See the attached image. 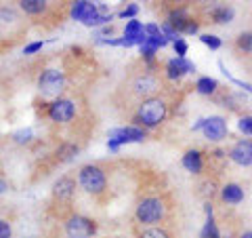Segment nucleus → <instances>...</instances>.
<instances>
[{
	"label": "nucleus",
	"instance_id": "f257e3e1",
	"mask_svg": "<svg viewBox=\"0 0 252 238\" xmlns=\"http://www.w3.org/2000/svg\"><path fill=\"white\" fill-rule=\"evenodd\" d=\"M154 72L156 70L145 68V70H141V72L132 74L128 80H124V84L120 86V93H124L126 101H130V99L137 101V108H139V104H143L145 99L156 97V93L160 91L162 82Z\"/></svg>",
	"mask_w": 252,
	"mask_h": 238
},
{
	"label": "nucleus",
	"instance_id": "f03ea898",
	"mask_svg": "<svg viewBox=\"0 0 252 238\" xmlns=\"http://www.w3.org/2000/svg\"><path fill=\"white\" fill-rule=\"evenodd\" d=\"M166 116H168L166 99L156 95V97H149L143 104H139V108L132 112V122L139 129H154V126L166 120Z\"/></svg>",
	"mask_w": 252,
	"mask_h": 238
},
{
	"label": "nucleus",
	"instance_id": "7ed1b4c3",
	"mask_svg": "<svg viewBox=\"0 0 252 238\" xmlns=\"http://www.w3.org/2000/svg\"><path fill=\"white\" fill-rule=\"evenodd\" d=\"M28 32V19L19 9L15 6L0 4V40L4 42H17Z\"/></svg>",
	"mask_w": 252,
	"mask_h": 238
},
{
	"label": "nucleus",
	"instance_id": "20e7f679",
	"mask_svg": "<svg viewBox=\"0 0 252 238\" xmlns=\"http://www.w3.org/2000/svg\"><path fill=\"white\" fill-rule=\"evenodd\" d=\"M168 202L162 196H145L143 200H139L135 209V217L139 224H162L168 217Z\"/></svg>",
	"mask_w": 252,
	"mask_h": 238
},
{
	"label": "nucleus",
	"instance_id": "39448f33",
	"mask_svg": "<svg viewBox=\"0 0 252 238\" xmlns=\"http://www.w3.org/2000/svg\"><path fill=\"white\" fill-rule=\"evenodd\" d=\"M78 184L82 186L84 192L93 196H101L107 190V175L99 164H84L78 171Z\"/></svg>",
	"mask_w": 252,
	"mask_h": 238
},
{
	"label": "nucleus",
	"instance_id": "423d86ee",
	"mask_svg": "<svg viewBox=\"0 0 252 238\" xmlns=\"http://www.w3.org/2000/svg\"><path fill=\"white\" fill-rule=\"evenodd\" d=\"M65 89V74L61 70H44L38 78V91L44 97H59Z\"/></svg>",
	"mask_w": 252,
	"mask_h": 238
},
{
	"label": "nucleus",
	"instance_id": "0eeeda50",
	"mask_svg": "<svg viewBox=\"0 0 252 238\" xmlns=\"http://www.w3.org/2000/svg\"><path fill=\"white\" fill-rule=\"evenodd\" d=\"M63 228H65L67 238H91L97 232V224L93 219L84 215H76V213H72V215L63 221Z\"/></svg>",
	"mask_w": 252,
	"mask_h": 238
},
{
	"label": "nucleus",
	"instance_id": "6e6552de",
	"mask_svg": "<svg viewBox=\"0 0 252 238\" xmlns=\"http://www.w3.org/2000/svg\"><path fill=\"white\" fill-rule=\"evenodd\" d=\"M145 129H139V126L130 124V126H122V129H114L109 131V141H107V148L116 152L120 144H130V141H143L145 139Z\"/></svg>",
	"mask_w": 252,
	"mask_h": 238
},
{
	"label": "nucleus",
	"instance_id": "1a4fd4ad",
	"mask_svg": "<svg viewBox=\"0 0 252 238\" xmlns=\"http://www.w3.org/2000/svg\"><path fill=\"white\" fill-rule=\"evenodd\" d=\"M76 116V104L72 99H65V97H59L55 99L53 104L49 106V118L57 124H65V122H72Z\"/></svg>",
	"mask_w": 252,
	"mask_h": 238
},
{
	"label": "nucleus",
	"instance_id": "9d476101",
	"mask_svg": "<svg viewBox=\"0 0 252 238\" xmlns=\"http://www.w3.org/2000/svg\"><path fill=\"white\" fill-rule=\"evenodd\" d=\"M63 4H53V2H44V0H21L19 2V11L26 15V17L32 19H42V17H49L53 11L61 9Z\"/></svg>",
	"mask_w": 252,
	"mask_h": 238
},
{
	"label": "nucleus",
	"instance_id": "9b49d317",
	"mask_svg": "<svg viewBox=\"0 0 252 238\" xmlns=\"http://www.w3.org/2000/svg\"><path fill=\"white\" fill-rule=\"evenodd\" d=\"M202 133L208 141H223L229 133V126H227V120L223 116H208L204 118V126H202Z\"/></svg>",
	"mask_w": 252,
	"mask_h": 238
},
{
	"label": "nucleus",
	"instance_id": "f8f14e48",
	"mask_svg": "<svg viewBox=\"0 0 252 238\" xmlns=\"http://www.w3.org/2000/svg\"><path fill=\"white\" fill-rule=\"evenodd\" d=\"M229 160L238 166H252V139H238L229 150Z\"/></svg>",
	"mask_w": 252,
	"mask_h": 238
},
{
	"label": "nucleus",
	"instance_id": "ddd939ff",
	"mask_svg": "<svg viewBox=\"0 0 252 238\" xmlns=\"http://www.w3.org/2000/svg\"><path fill=\"white\" fill-rule=\"evenodd\" d=\"M74 194H76V179L69 177V175L59 177V181L53 186V198H55V200H57L59 204L72 202Z\"/></svg>",
	"mask_w": 252,
	"mask_h": 238
},
{
	"label": "nucleus",
	"instance_id": "4468645a",
	"mask_svg": "<svg viewBox=\"0 0 252 238\" xmlns=\"http://www.w3.org/2000/svg\"><path fill=\"white\" fill-rule=\"evenodd\" d=\"M191 72H195V63H191L187 57H172L166 61V76L170 80H179Z\"/></svg>",
	"mask_w": 252,
	"mask_h": 238
},
{
	"label": "nucleus",
	"instance_id": "2eb2a0df",
	"mask_svg": "<svg viewBox=\"0 0 252 238\" xmlns=\"http://www.w3.org/2000/svg\"><path fill=\"white\" fill-rule=\"evenodd\" d=\"M219 198H220V202H223L225 207H238V204L244 202V198H246V192H244V188H242L240 184L231 181V184H225L223 188H220Z\"/></svg>",
	"mask_w": 252,
	"mask_h": 238
},
{
	"label": "nucleus",
	"instance_id": "dca6fc26",
	"mask_svg": "<svg viewBox=\"0 0 252 238\" xmlns=\"http://www.w3.org/2000/svg\"><path fill=\"white\" fill-rule=\"evenodd\" d=\"M181 164L185 166L187 173H191V175H202L204 171V154L200 150H187L181 158Z\"/></svg>",
	"mask_w": 252,
	"mask_h": 238
},
{
	"label": "nucleus",
	"instance_id": "f3484780",
	"mask_svg": "<svg viewBox=\"0 0 252 238\" xmlns=\"http://www.w3.org/2000/svg\"><path fill=\"white\" fill-rule=\"evenodd\" d=\"M189 21H191V17H189L187 9H183V6H179V9H172V11L168 13V19H166L168 26L175 30V32H179V34L187 32Z\"/></svg>",
	"mask_w": 252,
	"mask_h": 238
},
{
	"label": "nucleus",
	"instance_id": "a211bd4d",
	"mask_svg": "<svg viewBox=\"0 0 252 238\" xmlns=\"http://www.w3.org/2000/svg\"><path fill=\"white\" fill-rule=\"evenodd\" d=\"M208 17L212 23H219V26H223V23H231V19L235 17V11L231 6H215V9H210Z\"/></svg>",
	"mask_w": 252,
	"mask_h": 238
},
{
	"label": "nucleus",
	"instance_id": "6ab92c4d",
	"mask_svg": "<svg viewBox=\"0 0 252 238\" xmlns=\"http://www.w3.org/2000/svg\"><path fill=\"white\" fill-rule=\"evenodd\" d=\"M76 154H78V146L72 144V141H63V144L57 148V152H55L57 162H69Z\"/></svg>",
	"mask_w": 252,
	"mask_h": 238
},
{
	"label": "nucleus",
	"instance_id": "aec40b11",
	"mask_svg": "<svg viewBox=\"0 0 252 238\" xmlns=\"http://www.w3.org/2000/svg\"><path fill=\"white\" fill-rule=\"evenodd\" d=\"M219 89V82L215 80V78H210V76H200L198 78V82H195V91H198L200 95H215Z\"/></svg>",
	"mask_w": 252,
	"mask_h": 238
},
{
	"label": "nucleus",
	"instance_id": "412c9836",
	"mask_svg": "<svg viewBox=\"0 0 252 238\" xmlns=\"http://www.w3.org/2000/svg\"><path fill=\"white\" fill-rule=\"evenodd\" d=\"M200 238H220L217 221H215V217H212V215H206V224H204V228H202Z\"/></svg>",
	"mask_w": 252,
	"mask_h": 238
},
{
	"label": "nucleus",
	"instance_id": "4be33fe9",
	"mask_svg": "<svg viewBox=\"0 0 252 238\" xmlns=\"http://www.w3.org/2000/svg\"><path fill=\"white\" fill-rule=\"evenodd\" d=\"M235 49L240 53H252V32H242L235 38Z\"/></svg>",
	"mask_w": 252,
	"mask_h": 238
},
{
	"label": "nucleus",
	"instance_id": "5701e85b",
	"mask_svg": "<svg viewBox=\"0 0 252 238\" xmlns=\"http://www.w3.org/2000/svg\"><path fill=\"white\" fill-rule=\"evenodd\" d=\"M139 238H172V236L166 228L152 226V228H145L143 232H139Z\"/></svg>",
	"mask_w": 252,
	"mask_h": 238
},
{
	"label": "nucleus",
	"instance_id": "b1692460",
	"mask_svg": "<svg viewBox=\"0 0 252 238\" xmlns=\"http://www.w3.org/2000/svg\"><path fill=\"white\" fill-rule=\"evenodd\" d=\"M217 188H219V186H217L215 179H206V181H204V184L200 186V196H202V198H210V200H212V198L217 196V192H220V190H217Z\"/></svg>",
	"mask_w": 252,
	"mask_h": 238
},
{
	"label": "nucleus",
	"instance_id": "393cba45",
	"mask_svg": "<svg viewBox=\"0 0 252 238\" xmlns=\"http://www.w3.org/2000/svg\"><path fill=\"white\" fill-rule=\"evenodd\" d=\"M89 4L91 2H86V0H78V2H72V11H69V13H72V17L78 19V21H82L86 9H89Z\"/></svg>",
	"mask_w": 252,
	"mask_h": 238
},
{
	"label": "nucleus",
	"instance_id": "a878e982",
	"mask_svg": "<svg viewBox=\"0 0 252 238\" xmlns=\"http://www.w3.org/2000/svg\"><path fill=\"white\" fill-rule=\"evenodd\" d=\"M200 40L206 44L210 51H219L220 46H223V40H220L219 36H215V34H202V36H200Z\"/></svg>",
	"mask_w": 252,
	"mask_h": 238
},
{
	"label": "nucleus",
	"instance_id": "bb28decb",
	"mask_svg": "<svg viewBox=\"0 0 252 238\" xmlns=\"http://www.w3.org/2000/svg\"><path fill=\"white\" fill-rule=\"evenodd\" d=\"M238 131H240L242 135H246V137H252V114H246V116L240 118Z\"/></svg>",
	"mask_w": 252,
	"mask_h": 238
},
{
	"label": "nucleus",
	"instance_id": "cd10ccee",
	"mask_svg": "<svg viewBox=\"0 0 252 238\" xmlns=\"http://www.w3.org/2000/svg\"><path fill=\"white\" fill-rule=\"evenodd\" d=\"M219 68H220V72H223L227 78H229V80L233 82V84H238V86H242V89L244 91H248V93H252V84H248V82H242V80H235V78L231 76V72H229V70H227L225 68V63L223 61H219Z\"/></svg>",
	"mask_w": 252,
	"mask_h": 238
},
{
	"label": "nucleus",
	"instance_id": "c85d7f7f",
	"mask_svg": "<svg viewBox=\"0 0 252 238\" xmlns=\"http://www.w3.org/2000/svg\"><path fill=\"white\" fill-rule=\"evenodd\" d=\"M0 238H13V226L6 219H0Z\"/></svg>",
	"mask_w": 252,
	"mask_h": 238
},
{
	"label": "nucleus",
	"instance_id": "c756f323",
	"mask_svg": "<svg viewBox=\"0 0 252 238\" xmlns=\"http://www.w3.org/2000/svg\"><path fill=\"white\" fill-rule=\"evenodd\" d=\"M143 32H145V36H149V38H154V36H160L162 34V28L158 26V23H145V28H143Z\"/></svg>",
	"mask_w": 252,
	"mask_h": 238
},
{
	"label": "nucleus",
	"instance_id": "7c9ffc66",
	"mask_svg": "<svg viewBox=\"0 0 252 238\" xmlns=\"http://www.w3.org/2000/svg\"><path fill=\"white\" fill-rule=\"evenodd\" d=\"M172 46H175L177 57H185V55H187V42L183 40V38H179L177 42H172Z\"/></svg>",
	"mask_w": 252,
	"mask_h": 238
},
{
	"label": "nucleus",
	"instance_id": "2f4dec72",
	"mask_svg": "<svg viewBox=\"0 0 252 238\" xmlns=\"http://www.w3.org/2000/svg\"><path fill=\"white\" fill-rule=\"evenodd\" d=\"M137 13H139V6H137V4H130V6H126V9L120 13V17H124V19H126V17H135Z\"/></svg>",
	"mask_w": 252,
	"mask_h": 238
},
{
	"label": "nucleus",
	"instance_id": "473e14b6",
	"mask_svg": "<svg viewBox=\"0 0 252 238\" xmlns=\"http://www.w3.org/2000/svg\"><path fill=\"white\" fill-rule=\"evenodd\" d=\"M44 46V42L42 40H38V42H32V44H28L26 46V55H32V53H38Z\"/></svg>",
	"mask_w": 252,
	"mask_h": 238
},
{
	"label": "nucleus",
	"instance_id": "72a5a7b5",
	"mask_svg": "<svg viewBox=\"0 0 252 238\" xmlns=\"http://www.w3.org/2000/svg\"><path fill=\"white\" fill-rule=\"evenodd\" d=\"M198 30H200V23H198V21H195V19L189 21V26H187V34H195Z\"/></svg>",
	"mask_w": 252,
	"mask_h": 238
},
{
	"label": "nucleus",
	"instance_id": "f704fd0d",
	"mask_svg": "<svg viewBox=\"0 0 252 238\" xmlns=\"http://www.w3.org/2000/svg\"><path fill=\"white\" fill-rule=\"evenodd\" d=\"M238 238H252V230H246V232H242Z\"/></svg>",
	"mask_w": 252,
	"mask_h": 238
},
{
	"label": "nucleus",
	"instance_id": "c9c22d12",
	"mask_svg": "<svg viewBox=\"0 0 252 238\" xmlns=\"http://www.w3.org/2000/svg\"><path fill=\"white\" fill-rule=\"evenodd\" d=\"M112 32H114V28H112V26H105L103 30H101V34H112Z\"/></svg>",
	"mask_w": 252,
	"mask_h": 238
},
{
	"label": "nucleus",
	"instance_id": "e433bc0d",
	"mask_svg": "<svg viewBox=\"0 0 252 238\" xmlns=\"http://www.w3.org/2000/svg\"><path fill=\"white\" fill-rule=\"evenodd\" d=\"M4 190H6V181H4V179H0V194H2Z\"/></svg>",
	"mask_w": 252,
	"mask_h": 238
},
{
	"label": "nucleus",
	"instance_id": "4c0bfd02",
	"mask_svg": "<svg viewBox=\"0 0 252 238\" xmlns=\"http://www.w3.org/2000/svg\"><path fill=\"white\" fill-rule=\"evenodd\" d=\"M28 238H32V236H28Z\"/></svg>",
	"mask_w": 252,
	"mask_h": 238
}]
</instances>
